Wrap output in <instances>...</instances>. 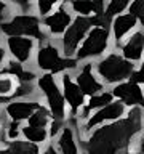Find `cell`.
I'll use <instances>...</instances> for the list:
<instances>
[{"instance_id": "cell-1", "label": "cell", "mask_w": 144, "mask_h": 154, "mask_svg": "<svg viewBox=\"0 0 144 154\" xmlns=\"http://www.w3.org/2000/svg\"><path fill=\"white\" fill-rule=\"evenodd\" d=\"M144 132V109L131 108L115 122L101 125L82 138V154H128Z\"/></svg>"}, {"instance_id": "cell-2", "label": "cell", "mask_w": 144, "mask_h": 154, "mask_svg": "<svg viewBox=\"0 0 144 154\" xmlns=\"http://www.w3.org/2000/svg\"><path fill=\"white\" fill-rule=\"evenodd\" d=\"M80 63L75 56H66L62 53L59 42L55 38L46 37L40 40L35 50L32 66L37 69L38 74H53L61 75L64 72H74Z\"/></svg>"}, {"instance_id": "cell-3", "label": "cell", "mask_w": 144, "mask_h": 154, "mask_svg": "<svg viewBox=\"0 0 144 154\" xmlns=\"http://www.w3.org/2000/svg\"><path fill=\"white\" fill-rule=\"evenodd\" d=\"M136 64L122 56V53L114 50L94 61V71L106 87H114L123 80H128Z\"/></svg>"}, {"instance_id": "cell-4", "label": "cell", "mask_w": 144, "mask_h": 154, "mask_svg": "<svg viewBox=\"0 0 144 154\" xmlns=\"http://www.w3.org/2000/svg\"><path fill=\"white\" fill-rule=\"evenodd\" d=\"M0 34L7 35H24L35 40H45L48 37L42 24V18L35 11H14L7 21L0 24Z\"/></svg>"}, {"instance_id": "cell-5", "label": "cell", "mask_w": 144, "mask_h": 154, "mask_svg": "<svg viewBox=\"0 0 144 154\" xmlns=\"http://www.w3.org/2000/svg\"><path fill=\"white\" fill-rule=\"evenodd\" d=\"M35 85H37V91H38V98L50 109L53 119L67 120L69 109H67L64 95H62L59 79L53 74H40L37 77Z\"/></svg>"}, {"instance_id": "cell-6", "label": "cell", "mask_w": 144, "mask_h": 154, "mask_svg": "<svg viewBox=\"0 0 144 154\" xmlns=\"http://www.w3.org/2000/svg\"><path fill=\"white\" fill-rule=\"evenodd\" d=\"M110 48H114L112 43V35H110L109 27H101V26H93L80 43L79 50L75 53V58L79 63L85 61H96L101 56H104Z\"/></svg>"}, {"instance_id": "cell-7", "label": "cell", "mask_w": 144, "mask_h": 154, "mask_svg": "<svg viewBox=\"0 0 144 154\" xmlns=\"http://www.w3.org/2000/svg\"><path fill=\"white\" fill-rule=\"evenodd\" d=\"M127 112H128L127 106H125L120 100H114L112 103L106 104L104 108H101V109L93 111L85 120H82L80 125H79L80 137L82 138L86 137L88 133H91L94 128L101 127V125H106V124H110V122H115V120L123 119L125 116H127Z\"/></svg>"}, {"instance_id": "cell-8", "label": "cell", "mask_w": 144, "mask_h": 154, "mask_svg": "<svg viewBox=\"0 0 144 154\" xmlns=\"http://www.w3.org/2000/svg\"><path fill=\"white\" fill-rule=\"evenodd\" d=\"M91 27H93L91 16H74L70 26L66 29V32L58 40L62 48V53L66 56H75L80 43L83 42V38L86 37Z\"/></svg>"}, {"instance_id": "cell-9", "label": "cell", "mask_w": 144, "mask_h": 154, "mask_svg": "<svg viewBox=\"0 0 144 154\" xmlns=\"http://www.w3.org/2000/svg\"><path fill=\"white\" fill-rule=\"evenodd\" d=\"M3 43L7 48L8 58L21 64H32L38 40L24 35H7L3 37Z\"/></svg>"}, {"instance_id": "cell-10", "label": "cell", "mask_w": 144, "mask_h": 154, "mask_svg": "<svg viewBox=\"0 0 144 154\" xmlns=\"http://www.w3.org/2000/svg\"><path fill=\"white\" fill-rule=\"evenodd\" d=\"M80 120L69 117L59 135L53 140V144L59 154H82V137L79 133Z\"/></svg>"}, {"instance_id": "cell-11", "label": "cell", "mask_w": 144, "mask_h": 154, "mask_svg": "<svg viewBox=\"0 0 144 154\" xmlns=\"http://www.w3.org/2000/svg\"><path fill=\"white\" fill-rule=\"evenodd\" d=\"M59 84H61V90H62V95H64L67 109H69V117L79 119L80 111L86 103V96L83 95V91L80 90V87L75 82L72 72H64V74H61L59 75Z\"/></svg>"}, {"instance_id": "cell-12", "label": "cell", "mask_w": 144, "mask_h": 154, "mask_svg": "<svg viewBox=\"0 0 144 154\" xmlns=\"http://www.w3.org/2000/svg\"><path fill=\"white\" fill-rule=\"evenodd\" d=\"M72 19H74V13L70 11L67 3L62 2L56 10H53L50 14L42 18V24L48 37L59 40L61 35L66 32V29L70 26Z\"/></svg>"}, {"instance_id": "cell-13", "label": "cell", "mask_w": 144, "mask_h": 154, "mask_svg": "<svg viewBox=\"0 0 144 154\" xmlns=\"http://www.w3.org/2000/svg\"><path fill=\"white\" fill-rule=\"evenodd\" d=\"M72 74H74L75 82L79 84L80 90L83 91V95L86 96V98L91 96V95H94V93H99L101 90L106 88V85L101 82V79L98 77V74H96L93 61L80 63Z\"/></svg>"}, {"instance_id": "cell-14", "label": "cell", "mask_w": 144, "mask_h": 154, "mask_svg": "<svg viewBox=\"0 0 144 154\" xmlns=\"http://www.w3.org/2000/svg\"><path fill=\"white\" fill-rule=\"evenodd\" d=\"M42 104L43 103L38 96H35V98H14L8 103H5L2 106V111L7 119L24 124Z\"/></svg>"}, {"instance_id": "cell-15", "label": "cell", "mask_w": 144, "mask_h": 154, "mask_svg": "<svg viewBox=\"0 0 144 154\" xmlns=\"http://www.w3.org/2000/svg\"><path fill=\"white\" fill-rule=\"evenodd\" d=\"M115 100H120L128 109L131 108H142L144 109V88L142 85L133 80H123L120 84L110 87Z\"/></svg>"}, {"instance_id": "cell-16", "label": "cell", "mask_w": 144, "mask_h": 154, "mask_svg": "<svg viewBox=\"0 0 144 154\" xmlns=\"http://www.w3.org/2000/svg\"><path fill=\"white\" fill-rule=\"evenodd\" d=\"M128 61L139 64L144 61V29L136 27L120 45L115 48Z\"/></svg>"}, {"instance_id": "cell-17", "label": "cell", "mask_w": 144, "mask_h": 154, "mask_svg": "<svg viewBox=\"0 0 144 154\" xmlns=\"http://www.w3.org/2000/svg\"><path fill=\"white\" fill-rule=\"evenodd\" d=\"M138 26H139V23H138L136 16L131 14L130 11H125L122 14L114 16L112 23H110V27H109L110 29V35H112L114 48H117Z\"/></svg>"}, {"instance_id": "cell-18", "label": "cell", "mask_w": 144, "mask_h": 154, "mask_svg": "<svg viewBox=\"0 0 144 154\" xmlns=\"http://www.w3.org/2000/svg\"><path fill=\"white\" fill-rule=\"evenodd\" d=\"M114 100L115 98H114V95H112V90H110L109 87H106L104 90L99 91V93H94V95L88 96V98H86L85 106L82 108L80 114H79V120H80V122H82V120H85L91 112H93V111L104 108L106 104L112 103Z\"/></svg>"}, {"instance_id": "cell-19", "label": "cell", "mask_w": 144, "mask_h": 154, "mask_svg": "<svg viewBox=\"0 0 144 154\" xmlns=\"http://www.w3.org/2000/svg\"><path fill=\"white\" fill-rule=\"evenodd\" d=\"M18 87H19L18 79L2 67L0 69V106H3L5 103L14 100Z\"/></svg>"}, {"instance_id": "cell-20", "label": "cell", "mask_w": 144, "mask_h": 154, "mask_svg": "<svg viewBox=\"0 0 144 154\" xmlns=\"http://www.w3.org/2000/svg\"><path fill=\"white\" fill-rule=\"evenodd\" d=\"M19 138H22V124L3 116V119L0 120V144L16 141Z\"/></svg>"}, {"instance_id": "cell-21", "label": "cell", "mask_w": 144, "mask_h": 154, "mask_svg": "<svg viewBox=\"0 0 144 154\" xmlns=\"http://www.w3.org/2000/svg\"><path fill=\"white\" fill-rule=\"evenodd\" d=\"M40 149H42L40 146L26 141L24 138L0 144V154H38Z\"/></svg>"}, {"instance_id": "cell-22", "label": "cell", "mask_w": 144, "mask_h": 154, "mask_svg": "<svg viewBox=\"0 0 144 154\" xmlns=\"http://www.w3.org/2000/svg\"><path fill=\"white\" fill-rule=\"evenodd\" d=\"M22 138L29 143H34L37 146H45L51 141L50 140V132L48 128L43 127H34L29 124H22Z\"/></svg>"}, {"instance_id": "cell-23", "label": "cell", "mask_w": 144, "mask_h": 154, "mask_svg": "<svg viewBox=\"0 0 144 154\" xmlns=\"http://www.w3.org/2000/svg\"><path fill=\"white\" fill-rule=\"evenodd\" d=\"M67 7L74 13V16H93L94 5L91 0H66Z\"/></svg>"}, {"instance_id": "cell-24", "label": "cell", "mask_w": 144, "mask_h": 154, "mask_svg": "<svg viewBox=\"0 0 144 154\" xmlns=\"http://www.w3.org/2000/svg\"><path fill=\"white\" fill-rule=\"evenodd\" d=\"M53 119V116L50 112V109L46 108L45 104H42L35 112H34L31 117H29L24 124H29V125H34V127H43V128H48Z\"/></svg>"}, {"instance_id": "cell-25", "label": "cell", "mask_w": 144, "mask_h": 154, "mask_svg": "<svg viewBox=\"0 0 144 154\" xmlns=\"http://www.w3.org/2000/svg\"><path fill=\"white\" fill-rule=\"evenodd\" d=\"M130 5H131V0H107L104 13L112 19L114 16H117V14H122L125 11H128Z\"/></svg>"}, {"instance_id": "cell-26", "label": "cell", "mask_w": 144, "mask_h": 154, "mask_svg": "<svg viewBox=\"0 0 144 154\" xmlns=\"http://www.w3.org/2000/svg\"><path fill=\"white\" fill-rule=\"evenodd\" d=\"M64 2V0H35V7H34V11H35L40 18L50 14L53 10H56L59 5Z\"/></svg>"}, {"instance_id": "cell-27", "label": "cell", "mask_w": 144, "mask_h": 154, "mask_svg": "<svg viewBox=\"0 0 144 154\" xmlns=\"http://www.w3.org/2000/svg\"><path fill=\"white\" fill-rule=\"evenodd\" d=\"M128 11L136 16L139 26L144 29V0H131V5H130Z\"/></svg>"}, {"instance_id": "cell-28", "label": "cell", "mask_w": 144, "mask_h": 154, "mask_svg": "<svg viewBox=\"0 0 144 154\" xmlns=\"http://www.w3.org/2000/svg\"><path fill=\"white\" fill-rule=\"evenodd\" d=\"M14 11H16V8L13 7V3L10 0H0V24L7 21Z\"/></svg>"}, {"instance_id": "cell-29", "label": "cell", "mask_w": 144, "mask_h": 154, "mask_svg": "<svg viewBox=\"0 0 144 154\" xmlns=\"http://www.w3.org/2000/svg\"><path fill=\"white\" fill-rule=\"evenodd\" d=\"M67 120H61V119H51L50 125H48V132H50V140L53 141L58 135H59V132L62 130V127L66 125Z\"/></svg>"}, {"instance_id": "cell-30", "label": "cell", "mask_w": 144, "mask_h": 154, "mask_svg": "<svg viewBox=\"0 0 144 154\" xmlns=\"http://www.w3.org/2000/svg\"><path fill=\"white\" fill-rule=\"evenodd\" d=\"M16 11H34L35 0H10Z\"/></svg>"}, {"instance_id": "cell-31", "label": "cell", "mask_w": 144, "mask_h": 154, "mask_svg": "<svg viewBox=\"0 0 144 154\" xmlns=\"http://www.w3.org/2000/svg\"><path fill=\"white\" fill-rule=\"evenodd\" d=\"M130 80L136 82L139 85H144V61L139 63L138 67H134V71L131 72V75H130Z\"/></svg>"}, {"instance_id": "cell-32", "label": "cell", "mask_w": 144, "mask_h": 154, "mask_svg": "<svg viewBox=\"0 0 144 154\" xmlns=\"http://www.w3.org/2000/svg\"><path fill=\"white\" fill-rule=\"evenodd\" d=\"M7 60H8V53H7V48H5L2 34H0V69L3 67V64L7 63Z\"/></svg>"}, {"instance_id": "cell-33", "label": "cell", "mask_w": 144, "mask_h": 154, "mask_svg": "<svg viewBox=\"0 0 144 154\" xmlns=\"http://www.w3.org/2000/svg\"><path fill=\"white\" fill-rule=\"evenodd\" d=\"M38 154H59V152H58V149L55 148L53 141H50L48 144H45V146H42V149H40Z\"/></svg>"}, {"instance_id": "cell-34", "label": "cell", "mask_w": 144, "mask_h": 154, "mask_svg": "<svg viewBox=\"0 0 144 154\" xmlns=\"http://www.w3.org/2000/svg\"><path fill=\"white\" fill-rule=\"evenodd\" d=\"M3 119V111H2V106H0V120Z\"/></svg>"}, {"instance_id": "cell-35", "label": "cell", "mask_w": 144, "mask_h": 154, "mask_svg": "<svg viewBox=\"0 0 144 154\" xmlns=\"http://www.w3.org/2000/svg\"><path fill=\"white\" fill-rule=\"evenodd\" d=\"M64 2H66V0H64Z\"/></svg>"}]
</instances>
